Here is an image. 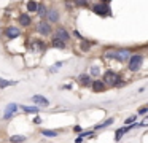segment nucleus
Returning a JSON list of instances; mask_svg holds the SVG:
<instances>
[{"label":"nucleus","instance_id":"nucleus-1","mask_svg":"<svg viewBox=\"0 0 148 143\" xmlns=\"http://www.w3.org/2000/svg\"><path fill=\"white\" fill-rule=\"evenodd\" d=\"M103 57L118 60V62H127L129 57H131V51L129 49H107Z\"/></svg>","mask_w":148,"mask_h":143},{"label":"nucleus","instance_id":"nucleus-2","mask_svg":"<svg viewBox=\"0 0 148 143\" xmlns=\"http://www.w3.org/2000/svg\"><path fill=\"white\" fill-rule=\"evenodd\" d=\"M102 83L103 84H108V86H123L124 84L121 76L116 72H113V70H107V72L103 73V81Z\"/></svg>","mask_w":148,"mask_h":143},{"label":"nucleus","instance_id":"nucleus-3","mask_svg":"<svg viewBox=\"0 0 148 143\" xmlns=\"http://www.w3.org/2000/svg\"><path fill=\"white\" fill-rule=\"evenodd\" d=\"M142 62H143V56H140V54H134V56H131L129 60H127L129 70H131V72H137V70L140 68Z\"/></svg>","mask_w":148,"mask_h":143},{"label":"nucleus","instance_id":"nucleus-4","mask_svg":"<svg viewBox=\"0 0 148 143\" xmlns=\"http://www.w3.org/2000/svg\"><path fill=\"white\" fill-rule=\"evenodd\" d=\"M92 11L96 13V14L102 16V18H107V16L110 14V5L105 2H100V3H96V5L92 6Z\"/></svg>","mask_w":148,"mask_h":143},{"label":"nucleus","instance_id":"nucleus-5","mask_svg":"<svg viewBox=\"0 0 148 143\" xmlns=\"http://www.w3.org/2000/svg\"><path fill=\"white\" fill-rule=\"evenodd\" d=\"M59 18H61V14H59V10L54 8V6H51V8H48V13H46V18L45 21H48V24H54V22H59Z\"/></svg>","mask_w":148,"mask_h":143},{"label":"nucleus","instance_id":"nucleus-6","mask_svg":"<svg viewBox=\"0 0 148 143\" xmlns=\"http://www.w3.org/2000/svg\"><path fill=\"white\" fill-rule=\"evenodd\" d=\"M3 34H5V37H7L8 40H13V38H18L21 35V30H19V27H16V25H8V27H5Z\"/></svg>","mask_w":148,"mask_h":143},{"label":"nucleus","instance_id":"nucleus-7","mask_svg":"<svg viewBox=\"0 0 148 143\" xmlns=\"http://www.w3.org/2000/svg\"><path fill=\"white\" fill-rule=\"evenodd\" d=\"M37 32H38L42 37H48V35L51 34V25L46 21H40L38 24H37Z\"/></svg>","mask_w":148,"mask_h":143},{"label":"nucleus","instance_id":"nucleus-8","mask_svg":"<svg viewBox=\"0 0 148 143\" xmlns=\"http://www.w3.org/2000/svg\"><path fill=\"white\" fill-rule=\"evenodd\" d=\"M54 34H56L54 38H56V40H59V41H62V43H65V41L70 40V35H69V32L65 30L64 27H58Z\"/></svg>","mask_w":148,"mask_h":143},{"label":"nucleus","instance_id":"nucleus-9","mask_svg":"<svg viewBox=\"0 0 148 143\" xmlns=\"http://www.w3.org/2000/svg\"><path fill=\"white\" fill-rule=\"evenodd\" d=\"M16 110H18V105H16V103H8V105H7V110H5L3 118H5V119H10V118L13 116L14 113H16Z\"/></svg>","mask_w":148,"mask_h":143},{"label":"nucleus","instance_id":"nucleus-10","mask_svg":"<svg viewBox=\"0 0 148 143\" xmlns=\"http://www.w3.org/2000/svg\"><path fill=\"white\" fill-rule=\"evenodd\" d=\"M32 102H34V103H37V105H42V107H48V105H49L48 99L43 97V95H38V94L32 97Z\"/></svg>","mask_w":148,"mask_h":143},{"label":"nucleus","instance_id":"nucleus-11","mask_svg":"<svg viewBox=\"0 0 148 143\" xmlns=\"http://www.w3.org/2000/svg\"><path fill=\"white\" fill-rule=\"evenodd\" d=\"M91 88H92V91H94V92H103L107 86L103 84V83L100 81V79H96V81L91 83Z\"/></svg>","mask_w":148,"mask_h":143},{"label":"nucleus","instance_id":"nucleus-12","mask_svg":"<svg viewBox=\"0 0 148 143\" xmlns=\"http://www.w3.org/2000/svg\"><path fill=\"white\" fill-rule=\"evenodd\" d=\"M30 22H32L30 16H29V14H26V13H21V14H19V24L23 25V27H29Z\"/></svg>","mask_w":148,"mask_h":143},{"label":"nucleus","instance_id":"nucleus-13","mask_svg":"<svg viewBox=\"0 0 148 143\" xmlns=\"http://www.w3.org/2000/svg\"><path fill=\"white\" fill-rule=\"evenodd\" d=\"M78 81H80V84L81 86H91V83H92V79H91V76L89 75H80L78 76Z\"/></svg>","mask_w":148,"mask_h":143},{"label":"nucleus","instance_id":"nucleus-14","mask_svg":"<svg viewBox=\"0 0 148 143\" xmlns=\"http://www.w3.org/2000/svg\"><path fill=\"white\" fill-rule=\"evenodd\" d=\"M37 13L40 14V18H42V21H45V18H46V13H48V8H46V5H43V3H38V8H37Z\"/></svg>","mask_w":148,"mask_h":143},{"label":"nucleus","instance_id":"nucleus-15","mask_svg":"<svg viewBox=\"0 0 148 143\" xmlns=\"http://www.w3.org/2000/svg\"><path fill=\"white\" fill-rule=\"evenodd\" d=\"M21 110H24L26 113H32V114H37L40 111L38 107H35V105H34V107H26V105H21Z\"/></svg>","mask_w":148,"mask_h":143},{"label":"nucleus","instance_id":"nucleus-16","mask_svg":"<svg viewBox=\"0 0 148 143\" xmlns=\"http://www.w3.org/2000/svg\"><path fill=\"white\" fill-rule=\"evenodd\" d=\"M43 137H48V138H53V137H58V132L56 130H49V129H43L42 130Z\"/></svg>","mask_w":148,"mask_h":143},{"label":"nucleus","instance_id":"nucleus-17","mask_svg":"<svg viewBox=\"0 0 148 143\" xmlns=\"http://www.w3.org/2000/svg\"><path fill=\"white\" fill-rule=\"evenodd\" d=\"M24 140H26V135H11L10 137L11 143H23Z\"/></svg>","mask_w":148,"mask_h":143},{"label":"nucleus","instance_id":"nucleus-18","mask_svg":"<svg viewBox=\"0 0 148 143\" xmlns=\"http://www.w3.org/2000/svg\"><path fill=\"white\" fill-rule=\"evenodd\" d=\"M38 8V3L37 2H27V11L29 13H35Z\"/></svg>","mask_w":148,"mask_h":143},{"label":"nucleus","instance_id":"nucleus-19","mask_svg":"<svg viewBox=\"0 0 148 143\" xmlns=\"http://www.w3.org/2000/svg\"><path fill=\"white\" fill-rule=\"evenodd\" d=\"M51 46H53V48H58V49H65V43H62V41L56 40V38L51 41Z\"/></svg>","mask_w":148,"mask_h":143},{"label":"nucleus","instance_id":"nucleus-20","mask_svg":"<svg viewBox=\"0 0 148 143\" xmlns=\"http://www.w3.org/2000/svg\"><path fill=\"white\" fill-rule=\"evenodd\" d=\"M13 84H16V81H8V79L0 78V88H7V86H13Z\"/></svg>","mask_w":148,"mask_h":143},{"label":"nucleus","instance_id":"nucleus-21","mask_svg":"<svg viewBox=\"0 0 148 143\" xmlns=\"http://www.w3.org/2000/svg\"><path fill=\"white\" fill-rule=\"evenodd\" d=\"M61 67H62V62H56L53 67H49V73H56Z\"/></svg>","mask_w":148,"mask_h":143},{"label":"nucleus","instance_id":"nucleus-22","mask_svg":"<svg viewBox=\"0 0 148 143\" xmlns=\"http://www.w3.org/2000/svg\"><path fill=\"white\" fill-rule=\"evenodd\" d=\"M83 43H81V51H89L91 49V43L88 40H81Z\"/></svg>","mask_w":148,"mask_h":143},{"label":"nucleus","instance_id":"nucleus-23","mask_svg":"<svg viewBox=\"0 0 148 143\" xmlns=\"http://www.w3.org/2000/svg\"><path fill=\"white\" fill-rule=\"evenodd\" d=\"M113 118H110V119H107L105 122H102V124H99V126H96V129H102V127H107V126H110V124H113Z\"/></svg>","mask_w":148,"mask_h":143},{"label":"nucleus","instance_id":"nucleus-24","mask_svg":"<svg viewBox=\"0 0 148 143\" xmlns=\"http://www.w3.org/2000/svg\"><path fill=\"white\" fill-rule=\"evenodd\" d=\"M99 70H100V68H99V65H97V67H96V65H92V67H91V75L97 76V75H99V73H100Z\"/></svg>","mask_w":148,"mask_h":143},{"label":"nucleus","instance_id":"nucleus-25","mask_svg":"<svg viewBox=\"0 0 148 143\" xmlns=\"http://www.w3.org/2000/svg\"><path fill=\"white\" fill-rule=\"evenodd\" d=\"M135 118H137V116H135V114H132V116H129L127 119L124 121V124H126V126H131V124H132V122H134V121H135Z\"/></svg>","mask_w":148,"mask_h":143},{"label":"nucleus","instance_id":"nucleus-26","mask_svg":"<svg viewBox=\"0 0 148 143\" xmlns=\"http://www.w3.org/2000/svg\"><path fill=\"white\" fill-rule=\"evenodd\" d=\"M73 35H75V37H77V38H80V40H84V38H83V35H81V34H80V32H78V30H73Z\"/></svg>","mask_w":148,"mask_h":143},{"label":"nucleus","instance_id":"nucleus-27","mask_svg":"<svg viewBox=\"0 0 148 143\" xmlns=\"http://www.w3.org/2000/svg\"><path fill=\"white\" fill-rule=\"evenodd\" d=\"M73 5H77V6H86L88 2H81V0H80V2H75Z\"/></svg>","mask_w":148,"mask_h":143},{"label":"nucleus","instance_id":"nucleus-28","mask_svg":"<svg viewBox=\"0 0 148 143\" xmlns=\"http://www.w3.org/2000/svg\"><path fill=\"white\" fill-rule=\"evenodd\" d=\"M32 122H34V124H40V122H42V118H40V116H35Z\"/></svg>","mask_w":148,"mask_h":143},{"label":"nucleus","instance_id":"nucleus-29","mask_svg":"<svg viewBox=\"0 0 148 143\" xmlns=\"http://www.w3.org/2000/svg\"><path fill=\"white\" fill-rule=\"evenodd\" d=\"M147 111H148V108H147V107H142L140 110H138V114H145Z\"/></svg>","mask_w":148,"mask_h":143},{"label":"nucleus","instance_id":"nucleus-30","mask_svg":"<svg viewBox=\"0 0 148 143\" xmlns=\"http://www.w3.org/2000/svg\"><path fill=\"white\" fill-rule=\"evenodd\" d=\"M81 142H83V138H81V137H78V138L75 140V143H81Z\"/></svg>","mask_w":148,"mask_h":143}]
</instances>
